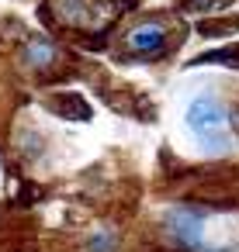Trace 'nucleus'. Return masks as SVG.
Instances as JSON below:
<instances>
[{"label": "nucleus", "instance_id": "6e6552de", "mask_svg": "<svg viewBox=\"0 0 239 252\" xmlns=\"http://www.w3.org/2000/svg\"><path fill=\"white\" fill-rule=\"evenodd\" d=\"M194 63H236L239 66V49H222V52H208V56H198Z\"/></svg>", "mask_w": 239, "mask_h": 252}, {"label": "nucleus", "instance_id": "f257e3e1", "mask_svg": "<svg viewBox=\"0 0 239 252\" xmlns=\"http://www.w3.org/2000/svg\"><path fill=\"white\" fill-rule=\"evenodd\" d=\"M187 125H191V131H198L201 138L204 135H218L222 131V125H225V107H222V100L218 97H198V100H191V107H187Z\"/></svg>", "mask_w": 239, "mask_h": 252}, {"label": "nucleus", "instance_id": "7ed1b4c3", "mask_svg": "<svg viewBox=\"0 0 239 252\" xmlns=\"http://www.w3.org/2000/svg\"><path fill=\"white\" fill-rule=\"evenodd\" d=\"M128 49L139 56H159L166 49V32L159 25H139L135 32H128Z\"/></svg>", "mask_w": 239, "mask_h": 252}, {"label": "nucleus", "instance_id": "0eeeda50", "mask_svg": "<svg viewBox=\"0 0 239 252\" xmlns=\"http://www.w3.org/2000/svg\"><path fill=\"white\" fill-rule=\"evenodd\" d=\"M236 28H239V18H229V21H201V25H198L201 35H229V32H236Z\"/></svg>", "mask_w": 239, "mask_h": 252}, {"label": "nucleus", "instance_id": "1a4fd4ad", "mask_svg": "<svg viewBox=\"0 0 239 252\" xmlns=\"http://www.w3.org/2000/svg\"><path fill=\"white\" fill-rule=\"evenodd\" d=\"M229 4V0H187L191 11H222Z\"/></svg>", "mask_w": 239, "mask_h": 252}, {"label": "nucleus", "instance_id": "f03ea898", "mask_svg": "<svg viewBox=\"0 0 239 252\" xmlns=\"http://www.w3.org/2000/svg\"><path fill=\"white\" fill-rule=\"evenodd\" d=\"M166 231H170L184 249H198V245H201V238H204V221H201L194 211L177 207V211H170V214H166Z\"/></svg>", "mask_w": 239, "mask_h": 252}, {"label": "nucleus", "instance_id": "423d86ee", "mask_svg": "<svg viewBox=\"0 0 239 252\" xmlns=\"http://www.w3.org/2000/svg\"><path fill=\"white\" fill-rule=\"evenodd\" d=\"M56 7H59V18H63L66 25H83V21H87L83 0H56Z\"/></svg>", "mask_w": 239, "mask_h": 252}, {"label": "nucleus", "instance_id": "39448f33", "mask_svg": "<svg viewBox=\"0 0 239 252\" xmlns=\"http://www.w3.org/2000/svg\"><path fill=\"white\" fill-rule=\"evenodd\" d=\"M56 59V49H52V42H45V38H35V42H28V49H25V63L28 66H49Z\"/></svg>", "mask_w": 239, "mask_h": 252}, {"label": "nucleus", "instance_id": "9d476101", "mask_svg": "<svg viewBox=\"0 0 239 252\" xmlns=\"http://www.w3.org/2000/svg\"><path fill=\"white\" fill-rule=\"evenodd\" d=\"M201 145H204L208 152H225V149H229L225 135H204V138H201Z\"/></svg>", "mask_w": 239, "mask_h": 252}, {"label": "nucleus", "instance_id": "20e7f679", "mask_svg": "<svg viewBox=\"0 0 239 252\" xmlns=\"http://www.w3.org/2000/svg\"><path fill=\"white\" fill-rule=\"evenodd\" d=\"M45 104H49V111H56V114H63V118H77V121H87V118H90L87 100L77 97V94H52Z\"/></svg>", "mask_w": 239, "mask_h": 252}, {"label": "nucleus", "instance_id": "9b49d317", "mask_svg": "<svg viewBox=\"0 0 239 252\" xmlns=\"http://www.w3.org/2000/svg\"><path fill=\"white\" fill-rule=\"evenodd\" d=\"M232 125H236V131H239V111H236V114H232Z\"/></svg>", "mask_w": 239, "mask_h": 252}]
</instances>
